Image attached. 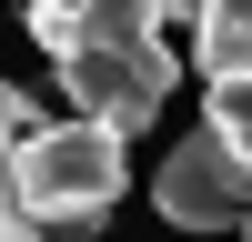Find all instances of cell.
<instances>
[{
    "label": "cell",
    "mask_w": 252,
    "mask_h": 242,
    "mask_svg": "<svg viewBox=\"0 0 252 242\" xmlns=\"http://www.w3.org/2000/svg\"><path fill=\"white\" fill-rule=\"evenodd\" d=\"M0 242H40V222L20 212V192H10V131H0Z\"/></svg>",
    "instance_id": "6"
},
{
    "label": "cell",
    "mask_w": 252,
    "mask_h": 242,
    "mask_svg": "<svg viewBox=\"0 0 252 242\" xmlns=\"http://www.w3.org/2000/svg\"><path fill=\"white\" fill-rule=\"evenodd\" d=\"M161 20H182V30H202V0H161Z\"/></svg>",
    "instance_id": "8"
},
{
    "label": "cell",
    "mask_w": 252,
    "mask_h": 242,
    "mask_svg": "<svg viewBox=\"0 0 252 242\" xmlns=\"http://www.w3.org/2000/svg\"><path fill=\"white\" fill-rule=\"evenodd\" d=\"M121 141H131V131H111V121H91V111H81V121H51V131H31V141H10L20 212H31L51 242H91L101 212L121 202V182H131Z\"/></svg>",
    "instance_id": "1"
},
{
    "label": "cell",
    "mask_w": 252,
    "mask_h": 242,
    "mask_svg": "<svg viewBox=\"0 0 252 242\" xmlns=\"http://www.w3.org/2000/svg\"><path fill=\"white\" fill-rule=\"evenodd\" d=\"M192 51H202V81L212 71H252V0H202Z\"/></svg>",
    "instance_id": "4"
},
{
    "label": "cell",
    "mask_w": 252,
    "mask_h": 242,
    "mask_svg": "<svg viewBox=\"0 0 252 242\" xmlns=\"http://www.w3.org/2000/svg\"><path fill=\"white\" fill-rule=\"evenodd\" d=\"M61 91L111 131H152L172 101V51L161 40H71L61 51Z\"/></svg>",
    "instance_id": "3"
},
{
    "label": "cell",
    "mask_w": 252,
    "mask_h": 242,
    "mask_svg": "<svg viewBox=\"0 0 252 242\" xmlns=\"http://www.w3.org/2000/svg\"><path fill=\"white\" fill-rule=\"evenodd\" d=\"M0 131L31 141V131H51V121H40V101H31V91H10V81H0Z\"/></svg>",
    "instance_id": "7"
},
{
    "label": "cell",
    "mask_w": 252,
    "mask_h": 242,
    "mask_svg": "<svg viewBox=\"0 0 252 242\" xmlns=\"http://www.w3.org/2000/svg\"><path fill=\"white\" fill-rule=\"evenodd\" d=\"M212 121L252 151V71H212Z\"/></svg>",
    "instance_id": "5"
},
{
    "label": "cell",
    "mask_w": 252,
    "mask_h": 242,
    "mask_svg": "<svg viewBox=\"0 0 252 242\" xmlns=\"http://www.w3.org/2000/svg\"><path fill=\"white\" fill-rule=\"evenodd\" d=\"M152 202L172 232H222V222H252V151L222 121H202L192 141H172V161L152 172Z\"/></svg>",
    "instance_id": "2"
}]
</instances>
